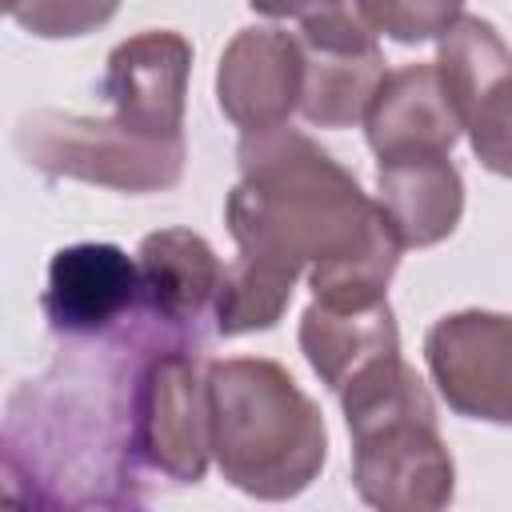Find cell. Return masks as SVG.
<instances>
[{
  "label": "cell",
  "mask_w": 512,
  "mask_h": 512,
  "mask_svg": "<svg viewBox=\"0 0 512 512\" xmlns=\"http://www.w3.org/2000/svg\"><path fill=\"white\" fill-rule=\"evenodd\" d=\"M236 164L240 184L224 200L236 260L212 308L220 336L276 328L300 276L324 308L384 300L404 244L344 164L288 124L244 132Z\"/></svg>",
  "instance_id": "1"
},
{
  "label": "cell",
  "mask_w": 512,
  "mask_h": 512,
  "mask_svg": "<svg viewBox=\"0 0 512 512\" xmlns=\"http://www.w3.org/2000/svg\"><path fill=\"white\" fill-rule=\"evenodd\" d=\"M184 340L148 316L72 348L4 408V500L28 508H132L144 468L132 448V380L156 340ZM192 344V340H188Z\"/></svg>",
  "instance_id": "2"
},
{
  "label": "cell",
  "mask_w": 512,
  "mask_h": 512,
  "mask_svg": "<svg viewBox=\"0 0 512 512\" xmlns=\"http://www.w3.org/2000/svg\"><path fill=\"white\" fill-rule=\"evenodd\" d=\"M208 436L220 476L256 500H292L324 468L328 428L316 400L264 356L204 364Z\"/></svg>",
  "instance_id": "3"
},
{
  "label": "cell",
  "mask_w": 512,
  "mask_h": 512,
  "mask_svg": "<svg viewBox=\"0 0 512 512\" xmlns=\"http://www.w3.org/2000/svg\"><path fill=\"white\" fill-rule=\"evenodd\" d=\"M352 432V488L384 512H436L456 492V464L436 432V404L400 356L336 392Z\"/></svg>",
  "instance_id": "4"
},
{
  "label": "cell",
  "mask_w": 512,
  "mask_h": 512,
  "mask_svg": "<svg viewBox=\"0 0 512 512\" xmlns=\"http://www.w3.org/2000/svg\"><path fill=\"white\" fill-rule=\"evenodd\" d=\"M12 144L20 160L56 180L116 192H164L184 176V136L144 132L120 116H76L36 108L20 116Z\"/></svg>",
  "instance_id": "5"
},
{
  "label": "cell",
  "mask_w": 512,
  "mask_h": 512,
  "mask_svg": "<svg viewBox=\"0 0 512 512\" xmlns=\"http://www.w3.org/2000/svg\"><path fill=\"white\" fill-rule=\"evenodd\" d=\"M200 344L156 340L132 380V448L144 476L172 484L204 480L212 436H208V384L196 360Z\"/></svg>",
  "instance_id": "6"
},
{
  "label": "cell",
  "mask_w": 512,
  "mask_h": 512,
  "mask_svg": "<svg viewBox=\"0 0 512 512\" xmlns=\"http://www.w3.org/2000/svg\"><path fill=\"white\" fill-rule=\"evenodd\" d=\"M424 360L436 392L456 416L512 428V316L452 312L424 336Z\"/></svg>",
  "instance_id": "7"
},
{
  "label": "cell",
  "mask_w": 512,
  "mask_h": 512,
  "mask_svg": "<svg viewBox=\"0 0 512 512\" xmlns=\"http://www.w3.org/2000/svg\"><path fill=\"white\" fill-rule=\"evenodd\" d=\"M304 48V88L300 116L316 128H352L364 120L384 72V52L376 32L360 20L356 8L324 16L296 28Z\"/></svg>",
  "instance_id": "8"
},
{
  "label": "cell",
  "mask_w": 512,
  "mask_h": 512,
  "mask_svg": "<svg viewBox=\"0 0 512 512\" xmlns=\"http://www.w3.org/2000/svg\"><path fill=\"white\" fill-rule=\"evenodd\" d=\"M40 308L52 332L100 340L140 312V268L116 244H68L48 264Z\"/></svg>",
  "instance_id": "9"
},
{
  "label": "cell",
  "mask_w": 512,
  "mask_h": 512,
  "mask_svg": "<svg viewBox=\"0 0 512 512\" xmlns=\"http://www.w3.org/2000/svg\"><path fill=\"white\" fill-rule=\"evenodd\" d=\"M304 48L300 36L276 24L240 28L220 52L216 104L240 132H264L288 124L300 108Z\"/></svg>",
  "instance_id": "10"
},
{
  "label": "cell",
  "mask_w": 512,
  "mask_h": 512,
  "mask_svg": "<svg viewBox=\"0 0 512 512\" xmlns=\"http://www.w3.org/2000/svg\"><path fill=\"white\" fill-rule=\"evenodd\" d=\"M192 44L172 28H148L112 48L100 96L112 116L160 132L184 136V100H188Z\"/></svg>",
  "instance_id": "11"
},
{
  "label": "cell",
  "mask_w": 512,
  "mask_h": 512,
  "mask_svg": "<svg viewBox=\"0 0 512 512\" xmlns=\"http://www.w3.org/2000/svg\"><path fill=\"white\" fill-rule=\"evenodd\" d=\"M140 268V316L200 344V328L216 308L224 268L212 244L192 228L148 232L136 248Z\"/></svg>",
  "instance_id": "12"
},
{
  "label": "cell",
  "mask_w": 512,
  "mask_h": 512,
  "mask_svg": "<svg viewBox=\"0 0 512 512\" xmlns=\"http://www.w3.org/2000/svg\"><path fill=\"white\" fill-rule=\"evenodd\" d=\"M464 124L448 104L436 64H404L388 72L364 112V136L376 160L452 152Z\"/></svg>",
  "instance_id": "13"
},
{
  "label": "cell",
  "mask_w": 512,
  "mask_h": 512,
  "mask_svg": "<svg viewBox=\"0 0 512 512\" xmlns=\"http://www.w3.org/2000/svg\"><path fill=\"white\" fill-rule=\"evenodd\" d=\"M376 204L404 248H432L464 216V180L452 152L376 160Z\"/></svg>",
  "instance_id": "14"
},
{
  "label": "cell",
  "mask_w": 512,
  "mask_h": 512,
  "mask_svg": "<svg viewBox=\"0 0 512 512\" xmlns=\"http://www.w3.org/2000/svg\"><path fill=\"white\" fill-rule=\"evenodd\" d=\"M296 340L312 372L332 392L348 388L356 376L372 372L376 364L400 356V328L388 300L364 308H324L312 300L300 316Z\"/></svg>",
  "instance_id": "15"
},
{
  "label": "cell",
  "mask_w": 512,
  "mask_h": 512,
  "mask_svg": "<svg viewBox=\"0 0 512 512\" xmlns=\"http://www.w3.org/2000/svg\"><path fill=\"white\" fill-rule=\"evenodd\" d=\"M436 76L440 88L448 96V104L456 108L460 124L468 120V112L476 108V100L512 72V48L500 40V32L480 20V16H460L436 48Z\"/></svg>",
  "instance_id": "16"
},
{
  "label": "cell",
  "mask_w": 512,
  "mask_h": 512,
  "mask_svg": "<svg viewBox=\"0 0 512 512\" xmlns=\"http://www.w3.org/2000/svg\"><path fill=\"white\" fill-rule=\"evenodd\" d=\"M464 0H356L360 20L396 44L440 40L460 20Z\"/></svg>",
  "instance_id": "17"
},
{
  "label": "cell",
  "mask_w": 512,
  "mask_h": 512,
  "mask_svg": "<svg viewBox=\"0 0 512 512\" xmlns=\"http://www.w3.org/2000/svg\"><path fill=\"white\" fill-rule=\"evenodd\" d=\"M120 0H4V12L40 40L88 36L116 16Z\"/></svg>",
  "instance_id": "18"
},
{
  "label": "cell",
  "mask_w": 512,
  "mask_h": 512,
  "mask_svg": "<svg viewBox=\"0 0 512 512\" xmlns=\"http://www.w3.org/2000/svg\"><path fill=\"white\" fill-rule=\"evenodd\" d=\"M464 132H468L472 156H476L488 172L512 180V72L500 76V80L476 100V108H472L468 120H464Z\"/></svg>",
  "instance_id": "19"
},
{
  "label": "cell",
  "mask_w": 512,
  "mask_h": 512,
  "mask_svg": "<svg viewBox=\"0 0 512 512\" xmlns=\"http://www.w3.org/2000/svg\"><path fill=\"white\" fill-rule=\"evenodd\" d=\"M252 12L272 16V20H292V24H308L316 16H328L336 8H348L356 0H248Z\"/></svg>",
  "instance_id": "20"
}]
</instances>
